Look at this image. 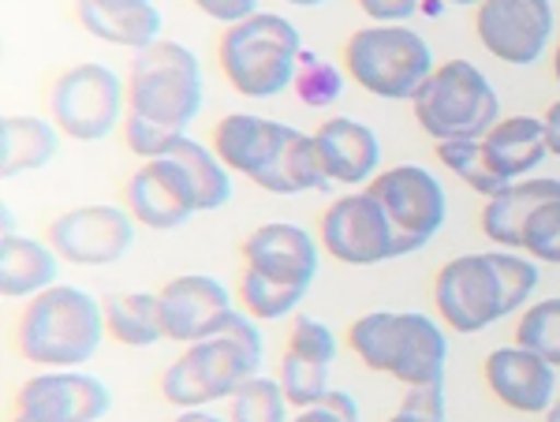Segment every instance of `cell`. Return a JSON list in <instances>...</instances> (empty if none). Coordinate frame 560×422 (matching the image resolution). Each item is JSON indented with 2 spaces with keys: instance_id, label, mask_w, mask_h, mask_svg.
<instances>
[{
  "instance_id": "277c9868",
  "label": "cell",
  "mask_w": 560,
  "mask_h": 422,
  "mask_svg": "<svg viewBox=\"0 0 560 422\" xmlns=\"http://www.w3.org/2000/svg\"><path fill=\"white\" fill-rule=\"evenodd\" d=\"M348 348L363 366L388 374L404 389L445 382L448 340L422 310H370L351 321Z\"/></svg>"
},
{
  "instance_id": "ba28073f",
  "label": "cell",
  "mask_w": 560,
  "mask_h": 422,
  "mask_svg": "<svg viewBox=\"0 0 560 422\" xmlns=\"http://www.w3.org/2000/svg\"><path fill=\"white\" fill-rule=\"evenodd\" d=\"M128 116V83L108 65L86 60L60 71L49 86V120L75 142H102Z\"/></svg>"
},
{
  "instance_id": "ee69618b",
  "label": "cell",
  "mask_w": 560,
  "mask_h": 422,
  "mask_svg": "<svg viewBox=\"0 0 560 422\" xmlns=\"http://www.w3.org/2000/svg\"><path fill=\"white\" fill-rule=\"evenodd\" d=\"M546 422H560V397L553 400V408L546 411Z\"/></svg>"
},
{
  "instance_id": "3957f363",
  "label": "cell",
  "mask_w": 560,
  "mask_h": 422,
  "mask_svg": "<svg viewBox=\"0 0 560 422\" xmlns=\"http://www.w3.org/2000/svg\"><path fill=\"white\" fill-rule=\"evenodd\" d=\"M105 333V307L94 295L75 284H52L23 307L15 344L26 363L45 371H79L94 359Z\"/></svg>"
},
{
  "instance_id": "603a6c76",
  "label": "cell",
  "mask_w": 560,
  "mask_h": 422,
  "mask_svg": "<svg viewBox=\"0 0 560 422\" xmlns=\"http://www.w3.org/2000/svg\"><path fill=\"white\" fill-rule=\"evenodd\" d=\"M486 157H490L493 173L504 179V184H516V179H527L541 161L549 157L546 146V124L538 116H501L493 124V131L482 139Z\"/></svg>"
},
{
  "instance_id": "bcb514c9",
  "label": "cell",
  "mask_w": 560,
  "mask_h": 422,
  "mask_svg": "<svg viewBox=\"0 0 560 422\" xmlns=\"http://www.w3.org/2000/svg\"><path fill=\"white\" fill-rule=\"evenodd\" d=\"M284 4H300V8H314V4H322V0H284Z\"/></svg>"
},
{
  "instance_id": "4316f807",
  "label": "cell",
  "mask_w": 560,
  "mask_h": 422,
  "mask_svg": "<svg viewBox=\"0 0 560 422\" xmlns=\"http://www.w3.org/2000/svg\"><path fill=\"white\" fill-rule=\"evenodd\" d=\"M102 307H105V329L116 344L153 348L158 340H165L158 292H116L105 295Z\"/></svg>"
},
{
  "instance_id": "7a4b0ae2",
  "label": "cell",
  "mask_w": 560,
  "mask_h": 422,
  "mask_svg": "<svg viewBox=\"0 0 560 422\" xmlns=\"http://www.w3.org/2000/svg\"><path fill=\"white\" fill-rule=\"evenodd\" d=\"M247 310H229L213 337L187 344V352L161 374V397L184 408H206V403L229 400L243 382L261 371L266 344Z\"/></svg>"
},
{
  "instance_id": "9c48e42d",
  "label": "cell",
  "mask_w": 560,
  "mask_h": 422,
  "mask_svg": "<svg viewBox=\"0 0 560 422\" xmlns=\"http://www.w3.org/2000/svg\"><path fill=\"white\" fill-rule=\"evenodd\" d=\"M363 191L382 206V213L393 224L396 250L415 255L430 244L448 218V195L441 179L422 165H396L377 173Z\"/></svg>"
},
{
  "instance_id": "d590c367",
  "label": "cell",
  "mask_w": 560,
  "mask_h": 422,
  "mask_svg": "<svg viewBox=\"0 0 560 422\" xmlns=\"http://www.w3.org/2000/svg\"><path fill=\"white\" fill-rule=\"evenodd\" d=\"M288 422H363V419H359V403L348 389H329L318 403L300 408V415Z\"/></svg>"
},
{
  "instance_id": "60d3db41",
  "label": "cell",
  "mask_w": 560,
  "mask_h": 422,
  "mask_svg": "<svg viewBox=\"0 0 560 422\" xmlns=\"http://www.w3.org/2000/svg\"><path fill=\"white\" fill-rule=\"evenodd\" d=\"M173 422H229V419L213 415V411H206V408H184Z\"/></svg>"
},
{
  "instance_id": "836d02e7",
  "label": "cell",
  "mask_w": 560,
  "mask_h": 422,
  "mask_svg": "<svg viewBox=\"0 0 560 422\" xmlns=\"http://www.w3.org/2000/svg\"><path fill=\"white\" fill-rule=\"evenodd\" d=\"M497 277H501L504 289V310L516 314L523 310V303H530V295L538 289V262L530 255H516V250H490Z\"/></svg>"
},
{
  "instance_id": "d6a6232c",
  "label": "cell",
  "mask_w": 560,
  "mask_h": 422,
  "mask_svg": "<svg viewBox=\"0 0 560 422\" xmlns=\"http://www.w3.org/2000/svg\"><path fill=\"white\" fill-rule=\"evenodd\" d=\"M240 300H243V307H247L250 318L277 321V318H284V314H292L295 307H300L306 295L303 292H292V289H280V284L266 281V277H258V273H250V269H243Z\"/></svg>"
},
{
  "instance_id": "1f68e13d",
  "label": "cell",
  "mask_w": 560,
  "mask_h": 422,
  "mask_svg": "<svg viewBox=\"0 0 560 422\" xmlns=\"http://www.w3.org/2000/svg\"><path fill=\"white\" fill-rule=\"evenodd\" d=\"M295 97L306 105V109H329L340 94H345V75L332 60L318 57V52L303 49L300 68H295Z\"/></svg>"
},
{
  "instance_id": "f1b7e54d",
  "label": "cell",
  "mask_w": 560,
  "mask_h": 422,
  "mask_svg": "<svg viewBox=\"0 0 560 422\" xmlns=\"http://www.w3.org/2000/svg\"><path fill=\"white\" fill-rule=\"evenodd\" d=\"M438 161L448 168L456 179H464L471 191H478L482 199H493L497 191H504V179L493 173L490 157H486L482 139H453V142H438Z\"/></svg>"
},
{
  "instance_id": "ffe728a7",
  "label": "cell",
  "mask_w": 560,
  "mask_h": 422,
  "mask_svg": "<svg viewBox=\"0 0 560 422\" xmlns=\"http://www.w3.org/2000/svg\"><path fill=\"white\" fill-rule=\"evenodd\" d=\"M486 385L504 408L520 411V415H546L553 408L557 392V366L535 355L530 348L509 344L493 348L486 355Z\"/></svg>"
},
{
  "instance_id": "8fae6325",
  "label": "cell",
  "mask_w": 560,
  "mask_h": 422,
  "mask_svg": "<svg viewBox=\"0 0 560 422\" xmlns=\"http://www.w3.org/2000/svg\"><path fill=\"white\" fill-rule=\"evenodd\" d=\"M553 4L549 0H482L475 12V34L493 60L530 68L553 42Z\"/></svg>"
},
{
  "instance_id": "4dcf8cb0",
  "label": "cell",
  "mask_w": 560,
  "mask_h": 422,
  "mask_svg": "<svg viewBox=\"0 0 560 422\" xmlns=\"http://www.w3.org/2000/svg\"><path fill=\"white\" fill-rule=\"evenodd\" d=\"M516 344L530 348L546 363L560 366V295H549V300L523 307V318L516 326Z\"/></svg>"
},
{
  "instance_id": "e0dca14e",
  "label": "cell",
  "mask_w": 560,
  "mask_h": 422,
  "mask_svg": "<svg viewBox=\"0 0 560 422\" xmlns=\"http://www.w3.org/2000/svg\"><path fill=\"white\" fill-rule=\"evenodd\" d=\"M243 262L250 273L266 277L280 289L306 295L318 277V244L300 224L269 221L243 239Z\"/></svg>"
},
{
  "instance_id": "f546056e",
  "label": "cell",
  "mask_w": 560,
  "mask_h": 422,
  "mask_svg": "<svg viewBox=\"0 0 560 422\" xmlns=\"http://www.w3.org/2000/svg\"><path fill=\"white\" fill-rule=\"evenodd\" d=\"M229 422H288V397L280 378L255 374L229 397Z\"/></svg>"
},
{
  "instance_id": "8d00e7d4",
  "label": "cell",
  "mask_w": 560,
  "mask_h": 422,
  "mask_svg": "<svg viewBox=\"0 0 560 422\" xmlns=\"http://www.w3.org/2000/svg\"><path fill=\"white\" fill-rule=\"evenodd\" d=\"M400 408L419 411V415L445 419V411H448V403H445V382H438V385H411V389L404 392Z\"/></svg>"
},
{
  "instance_id": "484cf974",
  "label": "cell",
  "mask_w": 560,
  "mask_h": 422,
  "mask_svg": "<svg viewBox=\"0 0 560 422\" xmlns=\"http://www.w3.org/2000/svg\"><path fill=\"white\" fill-rule=\"evenodd\" d=\"M60 150V128L42 116L8 113L0 120V173L15 179L34 168H45Z\"/></svg>"
},
{
  "instance_id": "6da1fadb",
  "label": "cell",
  "mask_w": 560,
  "mask_h": 422,
  "mask_svg": "<svg viewBox=\"0 0 560 422\" xmlns=\"http://www.w3.org/2000/svg\"><path fill=\"white\" fill-rule=\"evenodd\" d=\"M202 65L184 42L161 38L135 52L128 71L124 139L142 161L161 157L202 113Z\"/></svg>"
},
{
  "instance_id": "9a60e30c",
  "label": "cell",
  "mask_w": 560,
  "mask_h": 422,
  "mask_svg": "<svg viewBox=\"0 0 560 422\" xmlns=\"http://www.w3.org/2000/svg\"><path fill=\"white\" fill-rule=\"evenodd\" d=\"M295 131L300 128L269 120V116L258 113H229L213 128V150L229 173L247 176L250 184H258L266 191L280 157H284L288 142L295 139Z\"/></svg>"
},
{
  "instance_id": "7dc6e473",
  "label": "cell",
  "mask_w": 560,
  "mask_h": 422,
  "mask_svg": "<svg viewBox=\"0 0 560 422\" xmlns=\"http://www.w3.org/2000/svg\"><path fill=\"white\" fill-rule=\"evenodd\" d=\"M445 4H482V0H445Z\"/></svg>"
},
{
  "instance_id": "f6af8a7d",
  "label": "cell",
  "mask_w": 560,
  "mask_h": 422,
  "mask_svg": "<svg viewBox=\"0 0 560 422\" xmlns=\"http://www.w3.org/2000/svg\"><path fill=\"white\" fill-rule=\"evenodd\" d=\"M553 75H557V83H560V42H557V49H553Z\"/></svg>"
},
{
  "instance_id": "5b68a950",
  "label": "cell",
  "mask_w": 560,
  "mask_h": 422,
  "mask_svg": "<svg viewBox=\"0 0 560 422\" xmlns=\"http://www.w3.org/2000/svg\"><path fill=\"white\" fill-rule=\"evenodd\" d=\"M217 57L236 94L266 102L295 83V68L303 57L300 26L277 12H255L250 20L224 26Z\"/></svg>"
},
{
  "instance_id": "d6986e66",
  "label": "cell",
  "mask_w": 560,
  "mask_h": 422,
  "mask_svg": "<svg viewBox=\"0 0 560 422\" xmlns=\"http://www.w3.org/2000/svg\"><path fill=\"white\" fill-rule=\"evenodd\" d=\"M337 359V337L325 321L300 314L288 333L284 359H280V389L292 408H311L329 392V371Z\"/></svg>"
},
{
  "instance_id": "cb8c5ba5",
  "label": "cell",
  "mask_w": 560,
  "mask_h": 422,
  "mask_svg": "<svg viewBox=\"0 0 560 422\" xmlns=\"http://www.w3.org/2000/svg\"><path fill=\"white\" fill-rule=\"evenodd\" d=\"M549 199H560V179L553 176H527V179L509 184L504 191H497L493 199H486L482 206L486 239H493V244H501L509 250H520L523 224H527L530 213Z\"/></svg>"
},
{
  "instance_id": "4fadbf2b",
  "label": "cell",
  "mask_w": 560,
  "mask_h": 422,
  "mask_svg": "<svg viewBox=\"0 0 560 422\" xmlns=\"http://www.w3.org/2000/svg\"><path fill=\"white\" fill-rule=\"evenodd\" d=\"M318 244L345 266H377L388 262V258H400L393 224L366 191L340 195L322 213Z\"/></svg>"
},
{
  "instance_id": "7402d4cb",
  "label": "cell",
  "mask_w": 560,
  "mask_h": 422,
  "mask_svg": "<svg viewBox=\"0 0 560 422\" xmlns=\"http://www.w3.org/2000/svg\"><path fill=\"white\" fill-rule=\"evenodd\" d=\"M318 150L325 157L332 184H370L382 165V142L374 128L351 120V116H329L318 131Z\"/></svg>"
},
{
  "instance_id": "2e32d148",
  "label": "cell",
  "mask_w": 560,
  "mask_h": 422,
  "mask_svg": "<svg viewBox=\"0 0 560 422\" xmlns=\"http://www.w3.org/2000/svg\"><path fill=\"white\" fill-rule=\"evenodd\" d=\"M124 202L139 224L153 232H173L198 213V195L187 168L173 157L142 161L124 184Z\"/></svg>"
},
{
  "instance_id": "7bdbcfd3",
  "label": "cell",
  "mask_w": 560,
  "mask_h": 422,
  "mask_svg": "<svg viewBox=\"0 0 560 422\" xmlns=\"http://www.w3.org/2000/svg\"><path fill=\"white\" fill-rule=\"evenodd\" d=\"M445 0H422V4H419V12L422 15H430V20H438V15H445Z\"/></svg>"
},
{
  "instance_id": "7c38bea8",
  "label": "cell",
  "mask_w": 560,
  "mask_h": 422,
  "mask_svg": "<svg viewBox=\"0 0 560 422\" xmlns=\"http://www.w3.org/2000/svg\"><path fill=\"white\" fill-rule=\"evenodd\" d=\"M135 221L120 206H75L52 218L45 244L71 266H113L135 247Z\"/></svg>"
},
{
  "instance_id": "ab89813d",
  "label": "cell",
  "mask_w": 560,
  "mask_h": 422,
  "mask_svg": "<svg viewBox=\"0 0 560 422\" xmlns=\"http://www.w3.org/2000/svg\"><path fill=\"white\" fill-rule=\"evenodd\" d=\"M541 124H546V146H549V154L560 157V97L546 109Z\"/></svg>"
},
{
  "instance_id": "8992f818",
  "label": "cell",
  "mask_w": 560,
  "mask_h": 422,
  "mask_svg": "<svg viewBox=\"0 0 560 422\" xmlns=\"http://www.w3.org/2000/svg\"><path fill=\"white\" fill-rule=\"evenodd\" d=\"M411 113L433 142L486 139L501 120V97L471 60H445L411 97Z\"/></svg>"
},
{
  "instance_id": "b9f144b4",
  "label": "cell",
  "mask_w": 560,
  "mask_h": 422,
  "mask_svg": "<svg viewBox=\"0 0 560 422\" xmlns=\"http://www.w3.org/2000/svg\"><path fill=\"white\" fill-rule=\"evenodd\" d=\"M385 422H445V419H438V415H419V411H408V408H400L393 419H385Z\"/></svg>"
},
{
  "instance_id": "83f0119b",
  "label": "cell",
  "mask_w": 560,
  "mask_h": 422,
  "mask_svg": "<svg viewBox=\"0 0 560 422\" xmlns=\"http://www.w3.org/2000/svg\"><path fill=\"white\" fill-rule=\"evenodd\" d=\"M161 157H173L187 168V176H191V184H195V195H198V213H210V210L229 206L232 176H229V168H224V161L217 157L213 146H202V142L191 139V134H179Z\"/></svg>"
},
{
  "instance_id": "5bb4252c",
  "label": "cell",
  "mask_w": 560,
  "mask_h": 422,
  "mask_svg": "<svg viewBox=\"0 0 560 422\" xmlns=\"http://www.w3.org/2000/svg\"><path fill=\"white\" fill-rule=\"evenodd\" d=\"M113 408L102 378L83 371H42L15 392L12 422H97Z\"/></svg>"
},
{
  "instance_id": "30bf717a",
  "label": "cell",
  "mask_w": 560,
  "mask_h": 422,
  "mask_svg": "<svg viewBox=\"0 0 560 422\" xmlns=\"http://www.w3.org/2000/svg\"><path fill=\"white\" fill-rule=\"evenodd\" d=\"M433 307L453 333H482L486 326L509 318L490 250L486 255H459L441 266L438 281H433Z\"/></svg>"
},
{
  "instance_id": "ac0fdd59",
  "label": "cell",
  "mask_w": 560,
  "mask_h": 422,
  "mask_svg": "<svg viewBox=\"0 0 560 422\" xmlns=\"http://www.w3.org/2000/svg\"><path fill=\"white\" fill-rule=\"evenodd\" d=\"M161 295V321H165V337L179 340V344H195L221 329V321L229 318L232 303L229 289L210 273H179Z\"/></svg>"
},
{
  "instance_id": "d4e9b609",
  "label": "cell",
  "mask_w": 560,
  "mask_h": 422,
  "mask_svg": "<svg viewBox=\"0 0 560 422\" xmlns=\"http://www.w3.org/2000/svg\"><path fill=\"white\" fill-rule=\"evenodd\" d=\"M60 277V255L34 236L4 232L0 239V292L4 300H34Z\"/></svg>"
},
{
  "instance_id": "e575fe53",
  "label": "cell",
  "mask_w": 560,
  "mask_h": 422,
  "mask_svg": "<svg viewBox=\"0 0 560 422\" xmlns=\"http://www.w3.org/2000/svg\"><path fill=\"white\" fill-rule=\"evenodd\" d=\"M520 250L535 258V262L560 266V199L541 202L538 210L530 213V221L523 224Z\"/></svg>"
},
{
  "instance_id": "f35d334b",
  "label": "cell",
  "mask_w": 560,
  "mask_h": 422,
  "mask_svg": "<svg viewBox=\"0 0 560 422\" xmlns=\"http://www.w3.org/2000/svg\"><path fill=\"white\" fill-rule=\"evenodd\" d=\"M422 0H359L363 15H370L374 23H404L419 12Z\"/></svg>"
},
{
  "instance_id": "44dd1931",
  "label": "cell",
  "mask_w": 560,
  "mask_h": 422,
  "mask_svg": "<svg viewBox=\"0 0 560 422\" xmlns=\"http://www.w3.org/2000/svg\"><path fill=\"white\" fill-rule=\"evenodd\" d=\"M75 15L90 38L135 52L161 42L165 26L153 0H75Z\"/></svg>"
},
{
  "instance_id": "74e56055",
  "label": "cell",
  "mask_w": 560,
  "mask_h": 422,
  "mask_svg": "<svg viewBox=\"0 0 560 422\" xmlns=\"http://www.w3.org/2000/svg\"><path fill=\"white\" fill-rule=\"evenodd\" d=\"M202 15H210V20L232 26V23H243L250 20V15L258 12L261 0H191Z\"/></svg>"
},
{
  "instance_id": "52a82bcc",
  "label": "cell",
  "mask_w": 560,
  "mask_h": 422,
  "mask_svg": "<svg viewBox=\"0 0 560 422\" xmlns=\"http://www.w3.org/2000/svg\"><path fill=\"white\" fill-rule=\"evenodd\" d=\"M345 68L366 94L385 102H411L433 75V49L404 23H370L345 45Z\"/></svg>"
}]
</instances>
